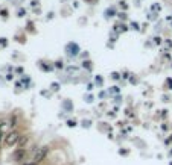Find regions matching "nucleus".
Listing matches in <instances>:
<instances>
[{"mask_svg": "<svg viewBox=\"0 0 172 165\" xmlns=\"http://www.w3.org/2000/svg\"><path fill=\"white\" fill-rule=\"evenodd\" d=\"M19 133L17 132H11V133H8L6 135V138H5V144L6 145H14V144H17V141H19Z\"/></svg>", "mask_w": 172, "mask_h": 165, "instance_id": "obj_1", "label": "nucleus"}, {"mask_svg": "<svg viewBox=\"0 0 172 165\" xmlns=\"http://www.w3.org/2000/svg\"><path fill=\"white\" fill-rule=\"evenodd\" d=\"M47 151H49V147H41V149H38V151L35 153V158H34L35 164L43 161V159L46 158V155H47Z\"/></svg>", "mask_w": 172, "mask_h": 165, "instance_id": "obj_2", "label": "nucleus"}, {"mask_svg": "<svg viewBox=\"0 0 172 165\" xmlns=\"http://www.w3.org/2000/svg\"><path fill=\"white\" fill-rule=\"evenodd\" d=\"M23 156H25V150H23V149H20L19 151L15 153V159H17V161H20V159H21Z\"/></svg>", "mask_w": 172, "mask_h": 165, "instance_id": "obj_3", "label": "nucleus"}, {"mask_svg": "<svg viewBox=\"0 0 172 165\" xmlns=\"http://www.w3.org/2000/svg\"><path fill=\"white\" fill-rule=\"evenodd\" d=\"M26 165H37V164H35V162H34V164H26Z\"/></svg>", "mask_w": 172, "mask_h": 165, "instance_id": "obj_4", "label": "nucleus"}, {"mask_svg": "<svg viewBox=\"0 0 172 165\" xmlns=\"http://www.w3.org/2000/svg\"><path fill=\"white\" fill-rule=\"evenodd\" d=\"M0 139H2V132H0Z\"/></svg>", "mask_w": 172, "mask_h": 165, "instance_id": "obj_5", "label": "nucleus"}]
</instances>
